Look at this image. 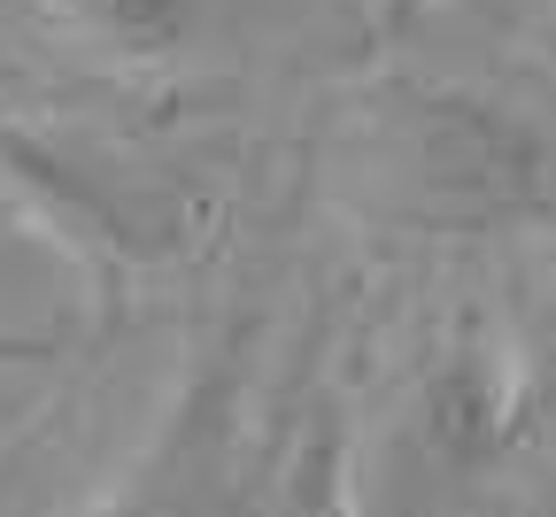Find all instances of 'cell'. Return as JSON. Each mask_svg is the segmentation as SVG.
Here are the masks:
<instances>
[{"label":"cell","mask_w":556,"mask_h":517,"mask_svg":"<svg viewBox=\"0 0 556 517\" xmlns=\"http://www.w3.org/2000/svg\"><path fill=\"white\" fill-rule=\"evenodd\" d=\"M340 201L387 232L495 240L548 209V139L495 93L387 70L332 131Z\"/></svg>","instance_id":"obj_1"},{"label":"cell","mask_w":556,"mask_h":517,"mask_svg":"<svg viewBox=\"0 0 556 517\" xmlns=\"http://www.w3.org/2000/svg\"><path fill=\"white\" fill-rule=\"evenodd\" d=\"M248 340L255 325H232L193 363L186 394L163 409L155 440L139 449L124 494L101 517H240V417H248Z\"/></svg>","instance_id":"obj_2"},{"label":"cell","mask_w":556,"mask_h":517,"mask_svg":"<svg viewBox=\"0 0 556 517\" xmlns=\"http://www.w3.org/2000/svg\"><path fill=\"white\" fill-rule=\"evenodd\" d=\"M62 16L124 62H163L193 31V0H62Z\"/></svg>","instance_id":"obj_3"},{"label":"cell","mask_w":556,"mask_h":517,"mask_svg":"<svg viewBox=\"0 0 556 517\" xmlns=\"http://www.w3.org/2000/svg\"><path fill=\"white\" fill-rule=\"evenodd\" d=\"M510 440H556V310L533 325V340L518 355V379L503 394V449Z\"/></svg>","instance_id":"obj_4"},{"label":"cell","mask_w":556,"mask_h":517,"mask_svg":"<svg viewBox=\"0 0 556 517\" xmlns=\"http://www.w3.org/2000/svg\"><path fill=\"white\" fill-rule=\"evenodd\" d=\"M47 363H62V340L24 332V325H0V371H47Z\"/></svg>","instance_id":"obj_5"}]
</instances>
